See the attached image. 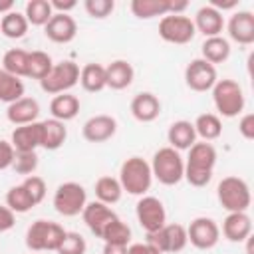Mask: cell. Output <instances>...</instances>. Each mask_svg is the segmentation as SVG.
I'll return each instance as SVG.
<instances>
[{
  "label": "cell",
  "mask_w": 254,
  "mask_h": 254,
  "mask_svg": "<svg viewBox=\"0 0 254 254\" xmlns=\"http://www.w3.org/2000/svg\"><path fill=\"white\" fill-rule=\"evenodd\" d=\"M200 54L202 60L216 65V64H224L230 58V42L222 36H214V38H206L200 46Z\"/></svg>",
  "instance_id": "27"
},
{
  "label": "cell",
  "mask_w": 254,
  "mask_h": 254,
  "mask_svg": "<svg viewBox=\"0 0 254 254\" xmlns=\"http://www.w3.org/2000/svg\"><path fill=\"white\" fill-rule=\"evenodd\" d=\"M127 254H161V252L155 246H151L149 242H137V244L127 246Z\"/></svg>",
  "instance_id": "46"
},
{
  "label": "cell",
  "mask_w": 254,
  "mask_h": 254,
  "mask_svg": "<svg viewBox=\"0 0 254 254\" xmlns=\"http://www.w3.org/2000/svg\"><path fill=\"white\" fill-rule=\"evenodd\" d=\"M192 125H194L196 137H200L206 143H210V141H214V139H218L222 135V121L214 113H200L194 119Z\"/></svg>",
  "instance_id": "32"
},
{
  "label": "cell",
  "mask_w": 254,
  "mask_h": 254,
  "mask_svg": "<svg viewBox=\"0 0 254 254\" xmlns=\"http://www.w3.org/2000/svg\"><path fill=\"white\" fill-rule=\"evenodd\" d=\"M192 24H194V30L200 32L204 38H214V36H220L222 28H224V18L216 8H212L208 4V6H202L196 10Z\"/></svg>",
  "instance_id": "20"
},
{
  "label": "cell",
  "mask_w": 254,
  "mask_h": 254,
  "mask_svg": "<svg viewBox=\"0 0 254 254\" xmlns=\"http://www.w3.org/2000/svg\"><path fill=\"white\" fill-rule=\"evenodd\" d=\"M50 4H52L54 14H67L69 10H73V8L77 6L75 0H67V2H62V0H50Z\"/></svg>",
  "instance_id": "47"
},
{
  "label": "cell",
  "mask_w": 254,
  "mask_h": 254,
  "mask_svg": "<svg viewBox=\"0 0 254 254\" xmlns=\"http://www.w3.org/2000/svg\"><path fill=\"white\" fill-rule=\"evenodd\" d=\"M210 91H212L214 107L222 117L232 119V117H236L244 111L246 99H244V91H242L238 81L228 79V77L218 79Z\"/></svg>",
  "instance_id": "5"
},
{
  "label": "cell",
  "mask_w": 254,
  "mask_h": 254,
  "mask_svg": "<svg viewBox=\"0 0 254 254\" xmlns=\"http://www.w3.org/2000/svg\"><path fill=\"white\" fill-rule=\"evenodd\" d=\"M194 34H196L194 24L185 14H167L159 22V36L169 44H177V46L189 44L194 38Z\"/></svg>",
  "instance_id": "9"
},
{
  "label": "cell",
  "mask_w": 254,
  "mask_h": 254,
  "mask_svg": "<svg viewBox=\"0 0 254 254\" xmlns=\"http://www.w3.org/2000/svg\"><path fill=\"white\" fill-rule=\"evenodd\" d=\"M2 69L16 75V77H26L28 71V52L20 48H12L4 54L2 58Z\"/></svg>",
  "instance_id": "35"
},
{
  "label": "cell",
  "mask_w": 254,
  "mask_h": 254,
  "mask_svg": "<svg viewBox=\"0 0 254 254\" xmlns=\"http://www.w3.org/2000/svg\"><path fill=\"white\" fill-rule=\"evenodd\" d=\"M22 185H24V189L28 190V194L32 196V200H34V204L38 206L44 198H46V181L42 179V177H38V175H30V177H26L24 181H22Z\"/></svg>",
  "instance_id": "42"
},
{
  "label": "cell",
  "mask_w": 254,
  "mask_h": 254,
  "mask_svg": "<svg viewBox=\"0 0 254 254\" xmlns=\"http://www.w3.org/2000/svg\"><path fill=\"white\" fill-rule=\"evenodd\" d=\"M103 242H109V244H123V246H129V242H131V228L127 226V222H123L119 216L117 218H113L107 226H105V230L101 232V236H99Z\"/></svg>",
  "instance_id": "38"
},
{
  "label": "cell",
  "mask_w": 254,
  "mask_h": 254,
  "mask_svg": "<svg viewBox=\"0 0 254 254\" xmlns=\"http://www.w3.org/2000/svg\"><path fill=\"white\" fill-rule=\"evenodd\" d=\"M50 113H52V119H58L62 123L71 121L79 113V99L69 91L54 95V99L50 101Z\"/></svg>",
  "instance_id": "25"
},
{
  "label": "cell",
  "mask_w": 254,
  "mask_h": 254,
  "mask_svg": "<svg viewBox=\"0 0 254 254\" xmlns=\"http://www.w3.org/2000/svg\"><path fill=\"white\" fill-rule=\"evenodd\" d=\"M79 83L85 91L89 93H97L101 89H105V65L101 64H85L79 69Z\"/></svg>",
  "instance_id": "28"
},
{
  "label": "cell",
  "mask_w": 254,
  "mask_h": 254,
  "mask_svg": "<svg viewBox=\"0 0 254 254\" xmlns=\"http://www.w3.org/2000/svg\"><path fill=\"white\" fill-rule=\"evenodd\" d=\"M54 67V62H52V56L42 52V50H36V52H28V71H26V77H32V79H38L42 81L50 69Z\"/></svg>",
  "instance_id": "34"
},
{
  "label": "cell",
  "mask_w": 254,
  "mask_h": 254,
  "mask_svg": "<svg viewBox=\"0 0 254 254\" xmlns=\"http://www.w3.org/2000/svg\"><path fill=\"white\" fill-rule=\"evenodd\" d=\"M6 206L14 212V214H24L28 210H32L36 204L32 200V196L28 194V190L24 189V185H16L6 192Z\"/></svg>",
  "instance_id": "37"
},
{
  "label": "cell",
  "mask_w": 254,
  "mask_h": 254,
  "mask_svg": "<svg viewBox=\"0 0 254 254\" xmlns=\"http://www.w3.org/2000/svg\"><path fill=\"white\" fill-rule=\"evenodd\" d=\"M12 169H14L18 175L30 177V175L38 169V153H36V151H30V153H16V155H14Z\"/></svg>",
  "instance_id": "39"
},
{
  "label": "cell",
  "mask_w": 254,
  "mask_h": 254,
  "mask_svg": "<svg viewBox=\"0 0 254 254\" xmlns=\"http://www.w3.org/2000/svg\"><path fill=\"white\" fill-rule=\"evenodd\" d=\"M147 242L151 246H155L161 254H177L181 250H185V246L189 244L187 238V228L183 224H165L163 228L149 232L147 234Z\"/></svg>",
  "instance_id": "10"
},
{
  "label": "cell",
  "mask_w": 254,
  "mask_h": 254,
  "mask_svg": "<svg viewBox=\"0 0 254 254\" xmlns=\"http://www.w3.org/2000/svg\"><path fill=\"white\" fill-rule=\"evenodd\" d=\"M14 224H16V214H14L6 204L0 206V234L8 232Z\"/></svg>",
  "instance_id": "45"
},
{
  "label": "cell",
  "mask_w": 254,
  "mask_h": 254,
  "mask_svg": "<svg viewBox=\"0 0 254 254\" xmlns=\"http://www.w3.org/2000/svg\"><path fill=\"white\" fill-rule=\"evenodd\" d=\"M169 8H171V0H133L131 2V12L139 20L167 16Z\"/></svg>",
  "instance_id": "30"
},
{
  "label": "cell",
  "mask_w": 254,
  "mask_h": 254,
  "mask_svg": "<svg viewBox=\"0 0 254 254\" xmlns=\"http://www.w3.org/2000/svg\"><path fill=\"white\" fill-rule=\"evenodd\" d=\"M52 202H54V208L58 214L71 218V216H77L83 212V208L87 204V192L79 183L67 181L56 189Z\"/></svg>",
  "instance_id": "8"
},
{
  "label": "cell",
  "mask_w": 254,
  "mask_h": 254,
  "mask_svg": "<svg viewBox=\"0 0 254 254\" xmlns=\"http://www.w3.org/2000/svg\"><path fill=\"white\" fill-rule=\"evenodd\" d=\"M44 34L54 44H69L77 34V24L69 14H54L44 26Z\"/></svg>",
  "instance_id": "16"
},
{
  "label": "cell",
  "mask_w": 254,
  "mask_h": 254,
  "mask_svg": "<svg viewBox=\"0 0 254 254\" xmlns=\"http://www.w3.org/2000/svg\"><path fill=\"white\" fill-rule=\"evenodd\" d=\"M85 250H87V244L79 232H65V238L56 252L58 254H85Z\"/></svg>",
  "instance_id": "40"
},
{
  "label": "cell",
  "mask_w": 254,
  "mask_h": 254,
  "mask_svg": "<svg viewBox=\"0 0 254 254\" xmlns=\"http://www.w3.org/2000/svg\"><path fill=\"white\" fill-rule=\"evenodd\" d=\"M77 83H79V65L71 60H62L60 64H54L50 73L40 81V87L50 95H60V93H67Z\"/></svg>",
  "instance_id": "7"
},
{
  "label": "cell",
  "mask_w": 254,
  "mask_h": 254,
  "mask_svg": "<svg viewBox=\"0 0 254 254\" xmlns=\"http://www.w3.org/2000/svg\"><path fill=\"white\" fill-rule=\"evenodd\" d=\"M135 216L147 234L155 232L167 224V210H165L163 202L151 194H145L139 198V202L135 206Z\"/></svg>",
  "instance_id": "11"
},
{
  "label": "cell",
  "mask_w": 254,
  "mask_h": 254,
  "mask_svg": "<svg viewBox=\"0 0 254 254\" xmlns=\"http://www.w3.org/2000/svg\"><path fill=\"white\" fill-rule=\"evenodd\" d=\"M81 216H83L85 226H87L97 238L101 236V232L105 230V226H107L113 218H117V214L111 210V206H107V204H103V202H99V200L87 202L85 208H83V212H81Z\"/></svg>",
  "instance_id": "18"
},
{
  "label": "cell",
  "mask_w": 254,
  "mask_h": 254,
  "mask_svg": "<svg viewBox=\"0 0 254 254\" xmlns=\"http://www.w3.org/2000/svg\"><path fill=\"white\" fill-rule=\"evenodd\" d=\"M65 228L52 220H34L26 230V246L34 252H56L65 238Z\"/></svg>",
  "instance_id": "4"
},
{
  "label": "cell",
  "mask_w": 254,
  "mask_h": 254,
  "mask_svg": "<svg viewBox=\"0 0 254 254\" xmlns=\"http://www.w3.org/2000/svg\"><path fill=\"white\" fill-rule=\"evenodd\" d=\"M28 26L30 24H28L26 16L22 12H18V10H12V12H8V14H4L0 18V34L10 38V40L24 38L26 32H28Z\"/></svg>",
  "instance_id": "31"
},
{
  "label": "cell",
  "mask_w": 254,
  "mask_h": 254,
  "mask_svg": "<svg viewBox=\"0 0 254 254\" xmlns=\"http://www.w3.org/2000/svg\"><path fill=\"white\" fill-rule=\"evenodd\" d=\"M24 81L4 69H0V101L2 103H14L24 97Z\"/></svg>",
  "instance_id": "33"
},
{
  "label": "cell",
  "mask_w": 254,
  "mask_h": 254,
  "mask_svg": "<svg viewBox=\"0 0 254 254\" xmlns=\"http://www.w3.org/2000/svg\"><path fill=\"white\" fill-rule=\"evenodd\" d=\"M167 141L169 147H173L175 151H189L194 143H196V133H194V125L187 119H179L175 123H171L169 131H167Z\"/></svg>",
  "instance_id": "24"
},
{
  "label": "cell",
  "mask_w": 254,
  "mask_h": 254,
  "mask_svg": "<svg viewBox=\"0 0 254 254\" xmlns=\"http://www.w3.org/2000/svg\"><path fill=\"white\" fill-rule=\"evenodd\" d=\"M222 234L230 242H244L252 236V218L246 212H228L222 220Z\"/></svg>",
  "instance_id": "22"
},
{
  "label": "cell",
  "mask_w": 254,
  "mask_h": 254,
  "mask_svg": "<svg viewBox=\"0 0 254 254\" xmlns=\"http://www.w3.org/2000/svg\"><path fill=\"white\" fill-rule=\"evenodd\" d=\"M133 77L135 69L127 60H115L109 65H105V85L115 91L127 89L133 83Z\"/></svg>",
  "instance_id": "23"
},
{
  "label": "cell",
  "mask_w": 254,
  "mask_h": 254,
  "mask_svg": "<svg viewBox=\"0 0 254 254\" xmlns=\"http://www.w3.org/2000/svg\"><path fill=\"white\" fill-rule=\"evenodd\" d=\"M187 238L189 242L198 250H210L220 240V228L218 224L208 216H198L190 220L187 226Z\"/></svg>",
  "instance_id": "12"
},
{
  "label": "cell",
  "mask_w": 254,
  "mask_h": 254,
  "mask_svg": "<svg viewBox=\"0 0 254 254\" xmlns=\"http://www.w3.org/2000/svg\"><path fill=\"white\" fill-rule=\"evenodd\" d=\"M187 8H189V2H173V0H171L169 14H183Z\"/></svg>",
  "instance_id": "49"
},
{
  "label": "cell",
  "mask_w": 254,
  "mask_h": 254,
  "mask_svg": "<svg viewBox=\"0 0 254 254\" xmlns=\"http://www.w3.org/2000/svg\"><path fill=\"white\" fill-rule=\"evenodd\" d=\"M121 189L133 196H145L153 185L151 165L143 157H129L121 163L119 169Z\"/></svg>",
  "instance_id": "2"
},
{
  "label": "cell",
  "mask_w": 254,
  "mask_h": 254,
  "mask_svg": "<svg viewBox=\"0 0 254 254\" xmlns=\"http://www.w3.org/2000/svg\"><path fill=\"white\" fill-rule=\"evenodd\" d=\"M85 12L95 18V20H103L107 16H111V12L115 10V2L113 0H85L83 2Z\"/></svg>",
  "instance_id": "41"
},
{
  "label": "cell",
  "mask_w": 254,
  "mask_h": 254,
  "mask_svg": "<svg viewBox=\"0 0 254 254\" xmlns=\"http://www.w3.org/2000/svg\"><path fill=\"white\" fill-rule=\"evenodd\" d=\"M101 254H127V246L103 242V252H101Z\"/></svg>",
  "instance_id": "48"
},
{
  "label": "cell",
  "mask_w": 254,
  "mask_h": 254,
  "mask_svg": "<svg viewBox=\"0 0 254 254\" xmlns=\"http://www.w3.org/2000/svg\"><path fill=\"white\" fill-rule=\"evenodd\" d=\"M216 81H218L216 67L208 62H204L202 58L190 60L189 65L185 67V83L192 91H198V93L208 91L214 87Z\"/></svg>",
  "instance_id": "13"
},
{
  "label": "cell",
  "mask_w": 254,
  "mask_h": 254,
  "mask_svg": "<svg viewBox=\"0 0 254 254\" xmlns=\"http://www.w3.org/2000/svg\"><path fill=\"white\" fill-rule=\"evenodd\" d=\"M216 149L212 143H194L189 149L187 161H185V179L190 187H206L212 179L214 165H216Z\"/></svg>",
  "instance_id": "1"
},
{
  "label": "cell",
  "mask_w": 254,
  "mask_h": 254,
  "mask_svg": "<svg viewBox=\"0 0 254 254\" xmlns=\"http://www.w3.org/2000/svg\"><path fill=\"white\" fill-rule=\"evenodd\" d=\"M238 131L246 141L254 139V113H244L238 121Z\"/></svg>",
  "instance_id": "44"
},
{
  "label": "cell",
  "mask_w": 254,
  "mask_h": 254,
  "mask_svg": "<svg viewBox=\"0 0 254 254\" xmlns=\"http://www.w3.org/2000/svg\"><path fill=\"white\" fill-rule=\"evenodd\" d=\"M10 143L16 153H30L42 145V121L20 125L12 131Z\"/></svg>",
  "instance_id": "17"
},
{
  "label": "cell",
  "mask_w": 254,
  "mask_h": 254,
  "mask_svg": "<svg viewBox=\"0 0 254 254\" xmlns=\"http://www.w3.org/2000/svg\"><path fill=\"white\" fill-rule=\"evenodd\" d=\"M40 115V103L34 97H22L14 103L8 105L6 109V117L12 125L20 127V125H28V123H36Z\"/></svg>",
  "instance_id": "21"
},
{
  "label": "cell",
  "mask_w": 254,
  "mask_h": 254,
  "mask_svg": "<svg viewBox=\"0 0 254 254\" xmlns=\"http://www.w3.org/2000/svg\"><path fill=\"white\" fill-rule=\"evenodd\" d=\"M67 139V127L65 123L58 119H46L42 121V149L46 151H56L60 149Z\"/></svg>",
  "instance_id": "26"
},
{
  "label": "cell",
  "mask_w": 254,
  "mask_h": 254,
  "mask_svg": "<svg viewBox=\"0 0 254 254\" xmlns=\"http://www.w3.org/2000/svg\"><path fill=\"white\" fill-rule=\"evenodd\" d=\"M228 36L232 42L240 46H250L254 42V14L250 10H238L230 16L228 24Z\"/></svg>",
  "instance_id": "15"
},
{
  "label": "cell",
  "mask_w": 254,
  "mask_h": 254,
  "mask_svg": "<svg viewBox=\"0 0 254 254\" xmlns=\"http://www.w3.org/2000/svg\"><path fill=\"white\" fill-rule=\"evenodd\" d=\"M24 16H26L28 24H32V26H46L50 22V18L54 16V10H52L50 0H30L26 4Z\"/></svg>",
  "instance_id": "36"
},
{
  "label": "cell",
  "mask_w": 254,
  "mask_h": 254,
  "mask_svg": "<svg viewBox=\"0 0 254 254\" xmlns=\"http://www.w3.org/2000/svg\"><path fill=\"white\" fill-rule=\"evenodd\" d=\"M131 115L141 123H151L161 115V101L151 91H141L131 99Z\"/></svg>",
  "instance_id": "19"
},
{
  "label": "cell",
  "mask_w": 254,
  "mask_h": 254,
  "mask_svg": "<svg viewBox=\"0 0 254 254\" xmlns=\"http://www.w3.org/2000/svg\"><path fill=\"white\" fill-rule=\"evenodd\" d=\"M14 155H16V151H14L12 143L0 139V171H6V169L12 167V163H14Z\"/></svg>",
  "instance_id": "43"
},
{
  "label": "cell",
  "mask_w": 254,
  "mask_h": 254,
  "mask_svg": "<svg viewBox=\"0 0 254 254\" xmlns=\"http://www.w3.org/2000/svg\"><path fill=\"white\" fill-rule=\"evenodd\" d=\"M216 198L228 212H246L252 202L250 187L240 177H224L216 187Z\"/></svg>",
  "instance_id": "6"
},
{
  "label": "cell",
  "mask_w": 254,
  "mask_h": 254,
  "mask_svg": "<svg viewBox=\"0 0 254 254\" xmlns=\"http://www.w3.org/2000/svg\"><path fill=\"white\" fill-rule=\"evenodd\" d=\"M115 133H117V119L105 113L89 117L81 127V135L87 143H105Z\"/></svg>",
  "instance_id": "14"
},
{
  "label": "cell",
  "mask_w": 254,
  "mask_h": 254,
  "mask_svg": "<svg viewBox=\"0 0 254 254\" xmlns=\"http://www.w3.org/2000/svg\"><path fill=\"white\" fill-rule=\"evenodd\" d=\"M14 10V0H0V16Z\"/></svg>",
  "instance_id": "50"
},
{
  "label": "cell",
  "mask_w": 254,
  "mask_h": 254,
  "mask_svg": "<svg viewBox=\"0 0 254 254\" xmlns=\"http://www.w3.org/2000/svg\"><path fill=\"white\" fill-rule=\"evenodd\" d=\"M149 165L153 179H157L165 187L179 185L185 179V159L173 147H161L159 151H155Z\"/></svg>",
  "instance_id": "3"
},
{
  "label": "cell",
  "mask_w": 254,
  "mask_h": 254,
  "mask_svg": "<svg viewBox=\"0 0 254 254\" xmlns=\"http://www.w3.org/2000/svg\"><path fill=\"white\" fill-rule=\"evenodd\" d=\"M121 194H123V189H121L119 179L105 175V177H99L95 181V198L99 202L111 206V204L121 200Z\"/></svg>",
  "instance_id": "29"
}]
</instances>
